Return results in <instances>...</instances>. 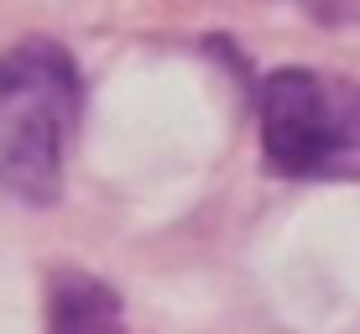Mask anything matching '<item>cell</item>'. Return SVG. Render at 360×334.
Here are the masks:
<instances>
[{
  "mask_svg": "<svg viewBox=\"0 0 360 334\" xmlns=\"http://www.w3.org/2000/svg\"><path fill=\"white\" fill-rule=\"evenodd\" d=\"M79 105V68L58 42L27 37L0 53V188L11 199L32 209L63 199Z\"/></svg>",
  "mask_w": 360,
  "mask_h": 334,
  "instance_id": "6da1fadb",
  "label": "cell"
},
{
  "mask_svg": "<svg viewBox=\"0 0 360 334\" xmlns=\"http://www.w3.org/2000/svg\"><path fill=\"white\" fill-rule=\"evenodd\" d=\"M262 152L288 178H319L360 157V84L324 68H277L256 89Z\"/></svg>",
  "mask_w": 360,
  "mask_h": 334,
  "instance_id": "7a4b0ae2",
  "label": "cell"
},
{
  "mask_svg": "<svg viewBox=\"0 0 360 334\" xmlns=\"http://www.w3.org/2000/svg\"><path fill=\"white\" fill-rule=\"evenodd\" d=\"M47 334H120V298L89 271L47 282Z\"/></svg>",
  "mask_w": 360,
  "mask_h": 334,
  "instance_id": "3957f363",
  "label": "cell"
}]
</instances>
